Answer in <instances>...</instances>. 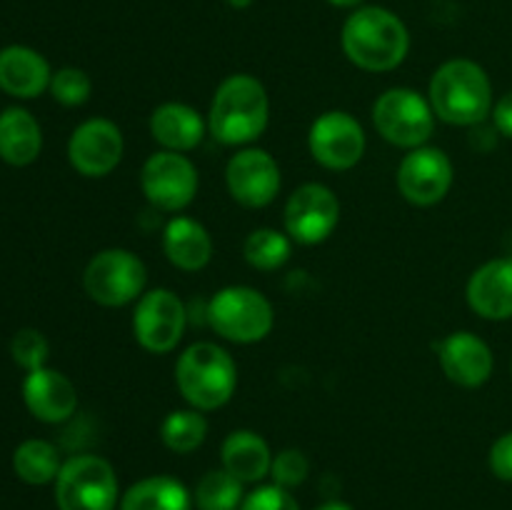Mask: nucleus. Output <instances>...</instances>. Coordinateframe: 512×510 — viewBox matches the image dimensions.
<instances>
[{
  "label": "nucleus",
  "instance_id": "f257e3e1",
  "mask_svg": "<svg viewBox=\"0 0 512 510\" xmlns=\"http://www.w3.org/2000/svg\"><path fill=\"white\" fill-rule=\"evenodd\" d=\"M343 50L353 65L368 73L395 70L410 50V33L403 20L388 8L365 5L343 25Z\"/></svg>",
  "mask_w": 512,
  "mask_h": 510
},
{
  "label": "nucleus",
  "instance_id": "f03ea898",
  "mask_svg": "<svg viewBox=\"0 0 512 510\" xmlns=\"http://www.w3.org/2000/svg\"><path fill=\"white\" fill-rule=\"evenodd\" d=\"M268 90L258 78L235 73L218 85L210 103L208 130L223 145H248L268 128Z\"/></svg>",
  "mask_w": 512,
  "mask_h": 510
},
{
  "label": "nucleus",
  "instance_id": "7ed1b4c3",
  "mask_svg": "<svg viewBox=\"0 0 512 510\" xmlns=\"http://www.w3.org/2000/svg\"><path fill=\"white\" fill-rule=\"evenodd\" d=\"M428 100L435 118L448 125H480L493 115V85L483 65L468 58H455L440 65L430 78Z\"/></svg>",
  "mask_w": 512,
  "mask_h": 510
},
{
  "label": "nucleus",
  "instance_id": "20e7f679",
  "mask_svg": "<svg viewBox=\"0 0 512 510\" xmlns=\"http://www.w3.org/2000/svg\"><path fill=\"white\" fill-rule=\"evenodd\" d=\"M175 385L190 408L218 410L238 388V365L220 345L193 343L175 363Z\"/></svg>",
  "mask_w": 512,
  "mask_h": 510
},
{
  "label": "nucleus",
  "instance_id": "39448f33",
  "mask_svg": "<svg viewBox=\"0 0 512 510\" xmlns=\"http://www.w3.org/2000/svg\"><path fill=\"white\" fill-rule=\"evenodd\" d=\"M58 510H115L120 505V485L115 468L93 453L73 455L55 478Z\"/></svg>",
  "mask_w": 512,
  "mask_h": 510
},
{
  "label": "nucleus",
  "instance_id": "423d86ee",
  "mask_svg": "<svg viewBox=\"0 0 512 510\" xmlns=\"http://www.w3.org/2000/svg\"><path fill=\"white\" fill-rule=\"evenodd\" d=\"M210 328L230 343L250 345L268 338L275 325L270 300L248 285H228L208 303Z\"/></svg>",
  "mask_w": 512,
  "mask_h": 510
},
{
  "label": "nucleus",
  "instance_id": "0eeeda50",
  "mask_svg": "<svg viewBox=\"0 0 512 510\" xmlns=\"http://www.w3.org/2000/svg\"><path fill=\"white\" fill-rule=\"evenodd\" d=\"M145 280V263L125 248L100 250L83 270L85 293L105 308H120L138 300L145 290Z\"/></svg>",
  "mask_w": 512,
  "mask_h": 510
},
{
  "label": "nucleus",
  "instance_id": "6e6552de",
  "mask_svg": "<svg viewBox=\"0 0 512 510\" xmlns=\"http://www.w3.org/2000/svg\"><path fill=\"white\" fill-rule=\"evenodd\" d=\"M373 123L388 143L398 148H423L435 130V110L413 88H390L375 100Z\"/></svg>",
  "mask_w": 512,
  "mask_h": 510
},
{
  "label": "nucleus",
  "instance_id": "1a4fd4ad",
  "mask_svg": "<svg viewBox=\"0 0 512 510\" xmlns=\"http://www.w3.org/2000/svg\"><path fill=\"white\" fill-rule=\"evenodd\" d=\"M198 168L183 153L160 150L145 160L140 170V188L150 205L165 213H178L188 208L198 195Z\"/></svg>",
  "mask_w": 512,
  "mask_h": 510
},
{
  "label": "nucleus",
  "instance_id": "9d476101",
  "mask_svg": "<svg viewBox=\"0 0 512 510\" xmlns=\"http://www.w3.org/2000/svg\"><path fill=\"white\" fill-rule=\"evenodd\" d=\"M188 310L185 303L168 288L148 290L138 298L133 310V335L148 353L163 355L178 348L183 340Z\"/></svg>",
  "mask_w": 512,
  "mask_h": 510
},
{
  "label": "nucleus",
  "instance_id": "9b49d317",
  "mask_svg": "<svg viewBox=\"0 0 512 510\" xmlns=\"http://www.w3.org/2000/svg\"><path fill=\"white\" fill-rule=\"evenodd\" d=\"M285 233L300 245H318L340 223V200L328 185L305 183L288 198L283 210Z\"/></svg>",
  "mask_w": 512,
  "mask_h": 510
},
{
  "label": "nucleus",
  "instance_id": "f8f14e48",
  "mask_svg": "<svg viewBox=\"0 0 512 510\" xmlns=\"http://www.w3.org/2000/svg\"><path fill=\"white\" fill-rule=\"evenodd\" d=\"M308 148L323 168L350 170L365 153V130L345 110H328L310 125Z\"/></svg>",
  "mask_w": 512,
  "mask_h": 510
},
{
  "label": "nucleus",
  "instance_id": "ddd939ff",
  "mask_svg": "<svg viewBox=\"0 0 512 510\" xmlns=\"http://www.w3.org/2000/svg\"><path fill=\"white\" fill-rule=\"evenodd\" d=\"M455 170L448 153L440 148H415L400 160L398 190L408 203L418 208H430L440 203L453 188Z\"/></svg>",
  "mask_w": 512,
  "mask_h": 510
},
{
  "label": "nucleus",
  "instance_id": "4468645a",
  "mask_svg": "<svg viewBox=\"0 0 512 510\" xmlns=\"http://www.w3.org/2000/svg\"><path fill=\"white\" fill-rule=\"evenodd\" d=\"M123 133L108 118H90L73 130L68 140V160L85 178H105L123 160Z\"/></svg>",
  "mask_w": 512,
  "mask_h": 510
},
{
  "label": "nucleus",
  "instance_id": "2eb2a0df",
  "mask_svg": "<svg viewBox=\"0 0 512 510\" xmlns=\"http://www.w3.org/2000/svg\"><path fill=\"white\" fill-rule=\"evenodd\" d=\"M225 185L243 208H265L280 193V165L268 150L245 148L228 160Z\"/></svg>",
  "mask_w": 512,
  "mask_h": 510
},
{
  "label": "nucleus",
  "instance_id": "dca6fc26",
  "mask_svg": "<svg viewBox=\"0 0 512 510\" xmlns=\"http://www.w3.org/2000/svg\"><path fill=\"white\" fill-rule=\"evenodd\" d=\"M438 360L450 383L460 388H480L490 380L495 358L490 345L470 330H455L438 345Z\"/></svg>",
  "mask_w": 512,
  "mask_h": 510
},
{
  "label": "nucleus",
  "instance_id": "f3484780",
  "mask_svg": "<svg viewBox=\"0 0 512 510\" xmlns=\"http://www.w3.org/2000/svg\"><path fill=\"white\" fill-rule=\"evenodd\" d=\"M23 403L40 423H65L78 408V390L68 375L45 365L25 375Z\"/></svg>",
  "mask_w": 512,
  "mask_h": 510
},
{
  "label": "nucleus",
  "instance_id": "a211bd4d",
  "mask_svg": "<svg viewBox=\"0 0 512 510\" xmlns=\"http://www.w3.org/2000/svg\"><path fill=\"white\" fill-rule=\"evenodd\" d=\"M465 298L473 313L485 320L512 318V258H495L480 265L468 280Z\"/></svg>",
  "mask_w": 512,
  "mask_h": 510
},
{
  "label": "nucleus",
  "instance_id": "6ab92c4d",
  "mask_svg": "<svg viewBox=\"0 0 512 510\" xmlns=\"http://www.w3.org/2000/svg\"><path fill=\"white\" fill-rule=\"evenodd\" d=\"M53 70L38 50L28 45H8L0 50V90L13 98L33 100L50 90Z\"/></svg>",
  "mask_w": 512,
  "mask_h": 510
},
{
  "label": "nucleus",
  "instance_id": "aec40b11",
  "mask_svg": "<svg viewBox=\"0 0 512 510\" xmlns=\"http://www.w3.org/2000/svg\"><path fill=\"white\" fill-rule=\"evenodd\" d=\"M150 135L163 150L188 153L205 138V123L195 108L185 103H163L150 115Z\"/></svg>",
  "mask_w": 512,
  "mask_h": 510
},
{
  "label": "nucleus",
  "instance_id": "412c9836",
  "mask_svg": "<svg viewBox=\"0 0 512 510\" xmlns=\"http://www.w3.org/2000/svg\"><path fill=\"white\" fill-rule=\"evenodd\" d=\"M220 460H223V468L230 475H235L240 483L248 485L268 478L270 465H273V453H270L263 435H258L255 430H233L223 440Z\"/></svg>",
  "mask_w": 512,
  "mask_h": 510
},
{
  "label": "nucleus",
  "instance_id": "4be33fe9",
  "mask_svg": "<svg viewBox=\"0 0 512 510\" xmlns=\"http://www.w3.org/2000/svg\"><path fill=\"white\" fill-rule=\"evenodd\" d=\"M163 250L175 268L195 273V270H203L213 258V238L203 223L178 215L165 225Z\"/></svg>",
  "mask_w": 512,
  "mask_h": 510
},
{
  "label": "nucleus",
  "instance_id": "5701e85b",
  "mask_svg": "<svg viewBox=\"0 0 512 510\" xmlns=\"http://www.w3.org/2000/svg\"><path fill=\"white\" fill-rule=\"evenodd\" d=\"M43 150V130L25 108H5L0 113V160L13 168L35 163Z\"/></svg>",
  "mask_w": 512,
  "mask_h": 510
},
{
  "label": "nucleus",
  "instance_id": "b1692460",
  "mask_svg": "<svg viewBox=\"0 0 512 510\" xmlns=\"http://www.w3.org/2000/svg\"><path fill=\"white\" fill-rule=\"evenodd\" d=\"M193 493L173 475H150L120 495L118 510H193Z\"/></svg>",
  "mask_w": 512,
  "mask_h": 510
},
{
  "label": "nucleus",
  "instance_id": "393cba45",
  "mask_svg": "<svg viewBox=\"0 0 512 510\" xmlns=\"http://www.w3.org/2000/svg\"><path fill=\"white\" fill-rule=\"evenodd\" d=\"M60 468H63V460H60L58 448L48 440H23L13 453L15 475L28 485L55 483Z\"/></svg>",
  "mask_w": 512,
  "mask_h": 510
},
{
  "label": "nucleus",
  "instance_id": "a878e982",
  "mask_svg": "<svg viewBox=\"0 0 512 510\" xmlns=\"http://www.w3.org/2000/svg\"><path fill=\"white\" fill-rule=\"evenodd\" d=\"M208 438V420L203 410L183 408L170 410L160 423V440L168 450L178 455H188L198 450Z\"/></svg>",
  "mask_w": 512,
  "mask_h": 510
},
{
  "label": "nucleus",
  "instance_id": "bb28decb",
  "mask_svg": "<svg viewBox=\"0 0 512 510\" xmlns=\"http://www.w3.org/2000/svg\"><path fill=\"white\" fill-rule=\"evenodd\" d=\"M243 498V483L225 468L208 470L193 490V503L198 510H238Z\"/></svg>",
  "mask_w": 512,
  "mask_h": 510
},
{
  "label": "nucleus",
  "instance_id": "cd10ccee",
  "mask_svg": "<svg viewBox=\"0 0 512 510\" xmlns=\"http://www.w3.org/2000/svg\"><path fill=\"white\" fill-rule=\"evenodd\" d=\"M293 253V238L275 228H258L245 238L243 255L255 270L283 268Z\"/></svg>",
  "mask_w": 512,
  "mask_h": 510
},
{
  "label": "nucleus",
  "instance_id": "c85d7f7f",
  "mask_svg": "<svg viewBox=\"0 0 512 510\" xmlns=\"http://www.w3.org/2000/svg\"><path fill=\"white\" fill-rule=\"evenodd\" d=\"M90 93H93V83H90V75L85 70L60 68L58 73H53L50 95L65 108H78V105L88 103Z\"/></svg>",
  "mask_w": 512,
  "mask_h": 510
},
{
  "label": "nucleus",
  "instance_id": "c756f323",
  "mask_svg": "<svg viewBox=\"0 0 512 510\" xmlns=\"http://www.w3.org/2000/svg\"><path fill=\"white\" fill-rule=\"evenodd\" d=\"M10 355H13V360L25 370V373L45 368V360H48L50 355L48 338L35 328L18 330V333L13 335V340H10Z\"/></svg>",
  "mask_w": 512,
  "mask_h": 510
},
{
  "label": "nucleus",
  "instance_id": "7c9ffc66",
  "mask_svg": "<svg viewBox=\"0 0 512 510\" xmlns=\"http://www.w3.org/2000/svg\"><path fill=\"white\" fill-rule=\"evenodd\" d=\"M310 475V463L305 458L303 450L285 448L278 455H273V465H270V478L275 485L285 490H293L303 485Z\"/></svg>",
  "mask_w": 512,
  "mask_h": 510
},
{
  "label": "nucleus",
  "instance_id": "2f4dec72",
  "mask_svg": "<svg viewBox=\"0 0 512 510\" xmlns=\"http://www.w3.org/2000/svg\"><path fill=\"white\" fill-rule=\"evenodd\" d=\"M238 510H300L298 500L293 498V493L280 485H258L255 490H250L243 498Z\"/></svg>",
  "mask_w": 512,
  "mask_h": 510
},
{
  "label": "nucleus",
  "instance_id": "473e14b6",
  "mask_svg": "<svg viewBox=\"0 0 512 510\" xmlns=\"http://www.w3.org/2000/svg\"><path fill=\"white\" fill-rule=\"evenodd\" d=\"M488 465L493 470V475L498 480H505V483H512V430L510 433H503L493 443L488 455Z\"/></svg>",
  "mask_w": 512,
  "mask_h": 510
},
{
  "label": "nucleus",
  "instance_id": "72a5a7b5",
  "mask_svg": "<svg viewBox=\"0 0 512 510\" xmlns=\"http://www.w3.org/2000/svg\"><path fill=\"white\" fill-rule=\"evenodd\" d=\"M493 123L500 135L512 138V90L510 93H505L503 98L493 105Z\"/></svg>",
  "mask_w": 512,
  "mask_h": 510
},
{
  "label": "nucleus",
  "instance_id": "f704fd0d",
  "mask_svg": "<svg viewBox=\"0 0 512 510\" xmlns=\"http://www.w3.org/2000/svg\"><path fill=\"white\" fill-rule=\"evenodd\" d=\"M315 510H353V508H350L348 503H343V500H328V503L318 505Z\"/></svg>",
  "mask_w": 512,
  "mask_h": 510
},
{
  "label": "nucleus",
  "instance_id": "c9c22d12",
  "mask_svg": "<svg viewBox=\"0 0 512 510\" xmlns=\"http://www.w3.org/2000/svg\"><path fill=\"white\" fill-rule=\"evenodd\" d=\"M330 5H335V8H358L363 0H328Z\"/></svg>",
  "mask_w": 512,
  "mask_h": 510
},
{
  "label": "nucleus",
  "instance_id": "e433bc0d",
  "mask_svg": "<svg viewBox=\"0 0 512 510\" xmlns=\"http://www.w3.org/2000/svg\"><path fill=\"white\" fill-rule=\"evenodd\" d=\"M250 3H253V0H228V5H233L235 10H245Z\"/></svg>",
  "mask_w": 512,
  "mask_h": 510
},
{
  "label": "nucleus",
  "instance_id": "4c0bfd02",
  "mask_svg": "<svg viewBox=\"0 0 512 510\" xmlns=\"http://www.w3.org/2000/svg\"><path fill=\"white\" fill-rule=\"evenodd\" d=\"M510 373H512V363H510Z\"/></svg>",
  "mask_w": 512,
  "mask_h": 510
}]
</instances>
